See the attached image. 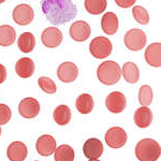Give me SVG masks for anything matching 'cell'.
I'll use <instances>...</instances> for the list:
<instances>
[{
  "label": "cell",
  "instance_id": "6da1fadb",
  "mask_svg": "<svg viewBox=\"0 0 161 161\" xmlns=\"http://www.w3.org/2000/svg\"><path fill=\"white\" fill-rule=\"evenodd\" d=\"M41 8L53 25L66 24L77 14V8L71 0H41Z\"/></svg>",
  "mask_w": 161,
  "mask_h": 161
},
{
  "label": "cell",
  "instance_id": "7a4b0ae2",
  "mask_svg": "<svg viewBox=\"0 0 161 161\" xmlns=\"http://www.w3.org/2000/svg\"><path fill=\"white\" fill-rule=\"evenodd\" d=\"M136 156L139 161H157L161 156L159 143L153 139H143L136 146Z\"/></svg>",
  "mask_w": 161,
  "mask_h": 161
},
{
  "label": "cell",
  "instance_id": "3957f363",
  "mask_svg": "<svg viewBox=\"0 0 161 161\" xmlns=\"http://www.w3.org/2000/svg\"><path fill=\"white\" fill-rule=\"evenodd\" d=\"M98 80L104 85H114L119 82L121 77V70L118 64L113 60L104 61L97 70Z\"/></svg>",
  "mask_w": 161,
  "mask_h": 161
},
{
  "label": "cell",
  "instance_id": "277c9868",
  "mask_svg": "<svg viewBox=\"0 0 161 161\" xmlns=\"http://www.w3.org/2000/svg\"><path fill=\"white\" fill-rule=\"evenodd\" d=\"M125 45L127 46V48H129L130 51H141L147 42V38L145 32L141 29L137 28H133L126 32L124 38Z\"/></svg>",
  "mask_w": 161,
  "mask_h": 161
},
{
  "label": "cell",
  "instance_id": "5b68a950",
  "mask_svg": "<svg viewBox=\"0 0 161 161\" xmlns=\"http://www.w3.org/2000/svg\"><path fill=\"white\" fill-rule=\"evenodd\" d=\"M113 45L112 42L108 40V38L105 37H97L90 42L89 51L92 55L97 59L106 58L108 55H111Z\"/></svg>",
  "mask_w": 161,
  "mask_h": 161
},
{
  "label": "cell",
  "instance_id": "8992f818",
  "mask_svg": "<svg viewBox=\"0 0 161 161\" xmlns=\"http://www.w3.org/2000/svg\"><path fill=\"white\" fill-rule=\"evenodd\" d=\"M104 139L108 146L117 149L126 145L128 136H127V132L120 127H112L106 131Z\"/></svg>",
  "mask_w": 161,
  "mask_h": 161
},
{
  "label": "cell",
  "instance_id": "52a82bcc",
  "mask_svg": "<svg viewBox=\"0 0 161 161\" xmlns=\"http://www.w3.org/2000/svg\"><path fill=\"white\" fill-rule=\"evenodd\" d=\"M12 17L17 25L24 26L30 24L35 17V12L29 4H19L14 8L12 12Z\"/></svg>",
  "mask_w": 161,
  "mask_h": 161
},
{
  "label": "cell",
  "instance_id": "ba28073f",
  "mask_svg": "<svg viewBox=\"0 0 161 161\" xmlns=\"http://www.w3.org/2000/svg\"><path fill=\"white\" fill-rule=\"evenodd\" d=\"M105 105L108 110L114 114L121 113L127 106V100L123 92H113L106 97Z\"/></svg>",
  "mask_w": 161,
  "mask_h": 161
},
{
  "label": "cell",
  "instance_id": "9c48e42d",
  "mask_svg": "<svg viewBox=\"0 0 161 161\" xmlns=\"http://www.w3.org/2000/svg\"><path fill=\"white\" fill-rule=\"evenodd\" d=\"M57 76L64 83H72L79 76V69L71 61L62 62L57 69Z\"/></svg>",
  "mask_w": 161,
  "mask_h": 161
},
{
  "label": "cell",
  "instance_id": "30bf717a",
  "mask_svg": "<svg viewBox=\"0 0 161 161\" xmlns=\"http://www.w3.org/2000/svg\"><path fill=\"white\" fill-rule=\"evenodd\" d=\"M19 112L24 118H35L40 113V103L35 98H25L19 102Z\"/></svg>",
  "mask_w": 161,
  "mask_h": 161
},
{
  "label": "cell",
  "instance_id": "8fae6325",
  "mask_svg": "<svg viewBox=\"0 0 161 161\" xmlns=\"http://www.w3.org/2000/svg\"><path fill=\"white\" fill-rule=\"evenodd\" d=\"M62 32L56 27H48L43 30L41 35L42 43L46 47L54 48L59 46L62 42Z\"/></svg>",
  "mask_w": 161,
  "mask_h": 161
},
{
  "label": "cell",
  "instance_id": "7c38bea8",
  "mask_svg": "<svg viewBox=\"0 0 161 161\" xmlns=\"http://www.w3.org/2000/svg\"><path fill=\"white\" fill-rule=\"evenodd\" d=\"M90 33H92L90 26L84 20L74 22L70 27V37L77 42L86 41L90 37Z\"/></svg>",
  "mask_w": 161,
  "mask_h": 161
},
{
  "label": "cell",
  "instance_id": "4fadbf2b",
  "mask_svg": "<svg viewBox=\"0 0 161 161\" xmlns=\"http://www.w3.org/2000/svg\"><path fill=\"white\" fill-rule=\"evenodd\" d=\"M36 149L41 156H51L56 149V141L50 134L40 136L36 144Z\"/></svg>",
  "mask_w": 161,
  "mask_h": 161
},
{
  "label": "cell",
  "instance_id": "5bb4252c",
  "mask_svg": "<svg viewBox=\"0 0 161 161\" xmlns=\"http://www.w3.org/2000/svg\"><path fill=\"white\" fill-rule=\"evenodd\" d=\"M103 144L98 139H89L84 143L83 153L88 159H98L103 154Z\"/></svg>",
  "mask_w": 161,
  "mask_h": 161
},
{
  "label": "cell",
  "instance_id": "9a60e30c",
  "mask_svg": "<svg viewBox=\"0 0 161 161\" xmlns=\"http://www.w3.org/2000/svg\"><path fill=\"white\" fill-rule=\"evenodd\" d=\"M27 146L23 142H13L7 149V156L10 161H24L27 158Z\"/></svg>",
  "mask_w": 161,
  "mask_h": 161
},
{
  "label": "cell",
  "instance_id": "2e32d148",
  "mask_svg": "<svg viewBox=\"0 0 161 161\" xmlns=\"http://www.w3.org/2000/svg\"><path fill=\"white\" fill-rule=\"evenodd\" d=\"M145 60L149 66L158 67L161 66V44L159 42H156L147 46L145 51Z\"/></svg>",
  "mask_w": 161,
  "mask_h": 161
},
{
  "label": "cell",
  "instance_id": "e0dca14e",
  "mask_svg": "<svg viewBox=\"0 0 161 161\" xmlns=\"http://www.w3.org/2000/svg\"><path fill=\"white\" fill-rule=\"evenodd\" d=\"M101 27L103 32L108 36L115 35L118 30V17L115 13L106 12L101 19Z\"/></svg>",
  "mask_w": 161,
  "mask_h": 161
},
{
  "label": "cell",
  "instance_id": "ac0fdd59",
  "mask_svg": "<svg viewBox=\"0 0 161 161\" xmlns=\"http://www.w3.org/2000/svg\"><path fill=\"white\" fill-rule=\"evenodd\" d=\"M134 124L139 128H147L153 121V113L147 106H141L134 113Z\"/></svg>",
  "mask_w": 161,
  "mask_h": 161
},
{
  "label": "cell",
  "instance_id": "d6986e66",
  "mask_svg": "<svg viewBox=\"0 0 161 161\" xmlns=\"http://www.w3.org/2000/svg\"><path fill=\"white\" fill-rule=\"evenodd\" d=\"M15 71L19 77L27 79L35 72V64L29 57H23L15 64Z\"/></svg>",
  "mask_w": 161,
  "mask_h": 161
},
{
  "label": "cell",
  "instance_id": "ffe728a7",
  "mask_svg": "<svg viewBox=\"0 0 161 161\" xmlns=\"http://www.w3.org/2000/svg\"><path fill=\"white\" fill-rule=\"evenodd\" d=\"M53 117L54 120L56 121L57 125L59 126H66L70 123L72 117V114H71V110H70L69 106L61 104L54 110L53 113Z\"/></svg>",
  "mask_w": 161,
  "mask_h": 161
},
{
  "label": "cell",
  "instance_id": "44dd1931",
  "mask_svg": "<svg viewBox=\"0 0 161 161\" xmlns=\"http://www.w3.org/2000/svg\"><path fill=\"white\" fill-rule=\"evenodd\" d=\"M75 106L76 110L80 112V114H89L92 113L95 106V102H93V98L89 93H83L80 95L75 102Z\"/></svg>",
  "mask_w": 161,
  "mask_h": 161
},
{
  "label": "cell",
  "instance_id": "7402d4cb",
  "mask_svg": "<svg viewBox=\"0 0 161 161\" xmlns=\"http://www.w3.org/2000/svg\"><path fill=\"white\" fill-rule=\"evenodd\" d=\"M125 80L130 84H136L139 82L140 79V70L137 68V66L134 62H126L123 66V70H121Z\"/></svg>",
  "mask_w": 161,
  "mask_h": 161
},
{
  "label": "cell",
  "instance_id": "603a6c76",
  "mask_svg": "<svg viewBox=\"0 0 161 161\" xmlns=\"http://www.w3.org/2000/svg\"><path fill=\"white\" fill-rule=\"evenodd\" d=\"M16 39V31L10 25L0 26V46H10Z\"/></svg>",
  "mask_w": 161,
  "mask_h": 161
},
{
  "label": "cell",
  "instance_id": "cb8c5ba5",
  "mask_svg": "<svg viewBox=\"0 0 161 161\" xmlns=\"http://www.w3.org/2000/svg\"><path fill=\"white\" fill-rule=\"evenodd\" d=\"M19 48L23 53H30L35 50L36 46V38L31 32H24L19 36L17 40Z\"/></svg>",
  "mask_w": 161,
  "mask_h": 161
},
{
  "label": "cell",
  "instance_id": "d4e9b609",
  "mask_svg": "<svg viewBox=\"0 0 161 161\" xmlns=\"http://www.w3.org/2000/svg\"><path fill=\"white\" fill-rule=\"evenodd\" d=\"M55 161H73L75 158L74 149L70 145L62 144L55 149Z\"/></svg>",
  "mask_w": 161,
  "mask_h": 161
},
{
  "label": "cell",
  "instance_id": "484cf974",
  "mask_svg": "<svg viewBox=\"0 0 161 161\" xmlns=\"http://www.w3.org/2000/svg\"><path fill=\"white\" fill-rule=\"evenodd\" d=\"M106 0H85V9L92 15L101 14L106 9Z\"/></svg>",
  "mask_w": 161,
  "mask_h": 161
},
{
  "label": "cell",
  "instance_id": "4316f807",
  "mask_svg": "<svg viewBox=\"0 0 161 161\" xmlns=\"http://www.w3.org/2000/svg\"><path fill=\"white\" fill-rule=\"evenodd\" d=\"M153 98H154V93H153L152 87L148 86V85H143L140 88V92H139V101L141 103V105L142 106L150 105Z\"/></svg>",
  "mask_w": 161,
  "mask_h": 161
},
{
  "label": "cell",
  "instance_id": "83f0119b",
  "mask_svg": "<svg viewBox=\"0 0 161 161\" xmlns=\"http://www.w3.org/2000/svg\"><path fill=\"white\" fill-rule=\"evenodd\" d=\"M132 15H133L134 19L136 20L139 24L147 25L149 23V15L146 10L141 6H136L132 9Z\"/></svg>",
  "mask_w": 161,
  "mask_h": 161
},
{
  "label": "cell",
  "instance_id": "f1b7e54d",
  "mask_svg": "<svg viewBox=\"0 0 161 161\" xmlns=\"http://www.w3.org/2000/svg\"><path fill=\"white\" fill-rule=\"evenodd\" d=\"M38 84L41 89L46 93H55L57 90V86L53 80L46 76H41L38 80Z\"/></svg>",
  "mask_w": 161,
  "mask_h": 161
},
{
  "label": "cell",
  "instance_id": "f546056e",
  "mask_svg": "<svg viewBox=\"0 0 161 161\" xmlns=\"http://www.w3.org/2000/svg\"><path fill=\"white\" fill-rule=\"evenodd\" d=\"M12 117L11 108L8 105L0 103V125H6L10 121Z\"/></svg>",
  "mask_w": 161,
  "mask_h": 161
},
{
  "label": "cell",
  "instance_id": "4dcf8cb0",
  "mask_svg": "<svg viewBox=\"0 0 161 161\" xmlns=\"http://www.w3.org/2000/svg\"><path fill=\"white\" fill-rule=\"evenodd\" d=\"M136 0H115L116 4H117L118 7L125 8V9L132 7L134 3H136Z\"/></svg>",
  "mask_w": 161,
  "mask_h": 161
},
{
  "label": "cell",
  "instance_id": "1f68e13d",
  "mask_svg": "<svg viewBox=\"0 0 161 161\" xmlns=\"http://www.w3.org/2000/svg\"><path fill=\"white\" fill-rule=\"evenodd\" d=\"M6 79H7V69L3 64H0V84H2L6 80Z\"/></svg>",
  "mask_w": 161,
  "mask_h": 161
},
{
  "label": "cell",
  "instance_id": "d6a6232c",
  "mask_svg": "<svg viewBox=\"0 0 161 161\" xmlns=\"http://www.w3.org/2000/svg\"><path fill=\"white\" fill-rule=\"evenodd\" d=\"M88 161H100V160H98V159H89Z\"/></svg>",
  "mask_w": 161,
  "mask_h": 161
},
{
  "label": "cell",
  "instance_id": "836d02e7",
  "mask_svg": "<svg viewBox=\"0 0 161 161\" xmlns=\"http://www.w3.org/2000/svg\"><path fill=\"white\" fill-rule=\"evenodd\" d=\"M4 1H6V0H0V3H3Z\"/></svg>",
  "mask_w": 161,
  "mask_h": 161
},
{
  "label": "cell",
  "instance_id": "e575fe53",
  "mask_svg": "<svg viewBox=\"0 0 161 161\" xmlns=\"http://www.w3.org/2000/svg\"><path fill=\"white\" fill-rule=\"evenodd\" d=\"M0 136H1V127H0Z\"/></svg>",
  "mask_w": 161,
  "mask_h": 161
},
{
  "label": "cell",
  "instance_id": "d590c367",
  "mask_svg": "<svg viewBox=\"0 0 161 161\" xmlns=\"http://www.w3.org/2000/svg\"><path fill=\"white\" fill-rule=\"evenodd\" d=\"M36 161H37V160H36Z\"/></svg>",
  "mask_w": 161,
  "mask_h": 161
}]
</instances>
